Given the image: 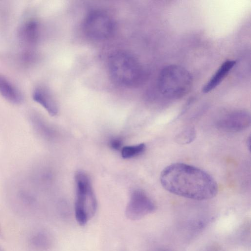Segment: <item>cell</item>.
I'll use <instances>...</instances> for the list:
<instances>
[{"instance_id": "1", "label": "cell", "mask_w": 251, "mask_h": 251, "mask_svg": "<svg viewBox=\"0 0 251 251\" xmlns=\"http://www.w3.org/2000/svg\"><path fill=\"white\" fill-rule=\"evenodd\" d=\"M160 180L163 187L175 195L194 200L211 199L216 196L218 186L207 173L195 166L176 163L162 171Z\"/></svg>"}, {"instance_id": "2", "label": "cell", "mask_w": 251, "mask_h": 251, "mask_svg": "<svg viewBox=\"0 0 251 251\" xmlns=\"http://www.w3.org/2000/svg\"><path fill=\"white\" fill-rule=\"evenodd\" d=\"M108 68L113 80L122 86H138L144 77V70L140 62L127 51L113 53L109 59Z\"/></svg>"}, {"instance_id": "3", "label": "cell", "mask_w": 251, "mask_h": 251, "mask_svg": "<svg viewBox=\"0 0 251 251\" xmlns=\"http://www.w3.org/2000/svg\"><path fill=\"white\" fill-rule=\"evenodd\" d=\"M192 77L184 68L176 65L164 67L159 75L158 85L160 93L170 99L185 96L192 85Z\"/></svg>"}, {"instance_id": "4", "label": "cell", "mask_w": 251, "mask_h": 251, "mask_svg": "<svg viewBox=\"0 0 251 251\" xmlns=\"http://www.w3.org/2000/svg\"><path fill=\"white\" fill-rule=\"evenodd\" d=\"M76 197L75 213L79 225H85L95 214L97 201L89 176L83 171L75 175Z\"/></svg>"}, {"instance_id": "5", "label": "cell", "mask_w": 251, "mask_h": 251, "mask_svg": "<svg viewBox=\"0 0 251 251\" xmlns=\"http://www.w3.org/2000/svg\"><path fill=\"white\" fill-rule=\"evenodd\" d=\"M84 31L91 38L95 40L106 39L113 35L115 24L111 17L100 10H93L84 21Z\"/></svg>"}, {"instance_id": "6", "label": "cell", "mask_w": 251, "mask_h": 251, "mask_svg": "<svg viewBox=\"0 0 251 251\" xmlns=\"http://www.w3.org/2000/svg\"><path fill=\"white\" fill-rule=\"evenodd\" d=\"M156 205L152 200L143 191L134 190L131 194L126 209V217L131 220H138L152 213Z\"/></svg>"}, {"instance_id": "7", "label": "cell", "mask_w": 251, "mask_h": 251, "mask_svg": "<svg viewBox=\"0 0 251 251\" xmlns=\"http://www.w3.org/2000/svg\"><path fill=\"white\" fill-rule=\"evenodd\" d=\"M250 124V115L244 110L231 112L220 117L216 121L217 128L231 132L243 131L248 128Z\"/></svg>"}, {"instance_id": "8", "label": "cell", "mask_w": 251, "mask_h": 251, "mask_svg": "<svg viewBox=\"0 0 251 251\" xmlns=\"http://www.w3.org/2000/svg\"><path fill=\"white\" fill-rule=\"evenodd\" d=\"M33 100L41 105L51 116L58 113V106L50 92L43 86L36 87L32 93Z\"/></svg>"}, {"instance_id": "9", "label": "cell", "mask_w": 251, "mask_h": 251, "mask_svg": "<svg viewBox=\"0 0 251 251\" xmlns=\"http://www.w3.org/2000/svg\"><path fill=\"white\" fill-rule=\"evenodd\" d=\"M52 244L50 233L43 229L32 231L27 238V246L31 251H47Z\"/></svg>"}, {"instance_id": "10", "label": "cell", "mask_w": 251, "mask_h": 251, "mask_svg": "<svg viewBox=\"0 0 251 251\" xmlns=\"http://www.w3.org/2000/svg\"><path fill=\"white\" fill-rule=\"evenodd\" d=\"M39 25L37 21L30 19L20 27L19 36L25 45L33 47L37 43L39 35Z\"/></svg>"}, {"instance_id": "11", "label": "cell", "mask_w": 251, "mask_h": 251, "mask_svg": "<svg viewBox=\"0 0 251 251\" xmlns=\"http://www.w3.org/2000/svg\"><path fill=\"white\" fill-rule=\"evenodd\" d=\"M235 64L236 61L231 60H226L223 63L210 79L203 86L202 89V92L208 93L217 87L228 75Z\"/></svg>"}, {"instance_id": "12", "label": "cell", "mask_w": 251, "mask_h": 251, "mask_svg": "<svg viewBox=\"0 0 251 251\" xmlns=\"http://www.w3.org/2000/svg\"><path fill=\"white\" fill-rule=\"evenodd\" d=\"M0 95L9 102L18 104L23 100L19 90L8 79L0 74Z\"/></svg>"}, {"instance_id": "13", "label": "cell", "mask_w": 251, "mask_h": 251, "mask_svg": "<svg viewBox=\"0 0 251 251\" xmlns=\"http://www.w3.org/2000/svg\"><path fill=\"white\" fill-rule=\"evenodd\" d=\"M196 137V131L193 127H186L179 132L175 137L176 143L186 145L192 142Z\"/></svg>"}, {"instance_id": "14", "label": "cell", "mask_w": 251, "mask_h": 251, "mask_svg": "<svg viewBox=\"0 0 251 251\" xmlns=\"http://www.w3.org/2000/svg\"><path fill=\"white\" fill-rule=\"evenodd\" d=\"M145 149L146 146L143 143L125 146L122 149L121 155L125 159L130 158L141 154L144 151Z\"/></svg>"}, {"instance_id": "15", "label": "cell", "mask_w": 251, "mask_h": 251, "mask_svg": "<svg viewBox=\"0 0 251 251\" xmlns=\"http://www.w3.org/2000/svg\"><path fill=\"white\" fill-rule=\"evenodd\" d=\"M122 145V141L119 138H113L110 142V147L114 149L118 150L120 149Z\"/></svg>"}, {"instance_id": "16", "label": "cell", "mask_w": 251, "mask_h": 251, "mask_svg": "<svg viewBox=\"0 0 251 251\" xmlns=\"http://www.w3.org/2000/svg\"><path fill=\"white\" fill-rule=\"evenodd\" d=\"M158 251H170L168 249H160Z\"/></svg>"}, {"instance_id": "17", "label": "cell", "mask_w": 251, "mask_h": 251, "mask_svg": "<svg viewBox=\"0 0 251 251\" xmlns=\"http://www.w3.org/2000/svg\"><path fill=\"white\" fill-rule=\"evenodd\" d=\"M0 251H4L1 247H0Z\"/></svg>"}]
</instances>
